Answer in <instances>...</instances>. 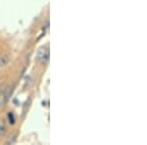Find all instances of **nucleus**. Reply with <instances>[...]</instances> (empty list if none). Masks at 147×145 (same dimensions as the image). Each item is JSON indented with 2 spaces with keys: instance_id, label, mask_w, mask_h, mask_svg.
<instances>
[{
  "instance_id": "nucleus-1",
  "label": "nucleus",
  "mask_w": 147,
  "mask_h": 145,
  "mask_svg": "<svg viewBox=\"0 0 147 145\" xmlns=\"http://www.w3.org/2000/svg\"><path fill=\"white\" fill-rule=\"evenodd\" d=\"M37 60L41 64H46L49 60V50L45 47L40 48L37 53Z\"/></svg>"
},
{
  "instance_id": "nucleus-2",
  "label": "nucleus",
  "mask_w": 147,
  "mask_h": 145,
  "mask_svg": "<svg viewBox=\"0 0 147 145\" xmlns=\"http://www.w3.org/2000/svg\"><path fill=\"white\" fill-rule=\"evenodd\" d=\"M12 92H13V87L12 86H7L6 89H4V91H3V99L2 100L4 102H6L10 98V96H11Z\"/></svg>"
},
{
  "instance_id": "nucleus-3",
  "label": "nucleus",
  "mask_w": 147,
  "mask_h": 145,
  "mask_svg": "<svg viewBox=\"0 0 147 145\" xmlns=\"http://www.w3.org/2000/svg\"><path fill=\"white\" fill-rule=\"evenodd\" d=\"M9 63V56L8 55H2L0 56V67H4Z\"/></svg>"
},
{
  "instance_id": "nucleus-4",
  "label": "nucleus",
  "mask_w": 147,
  "mask_h": 145,
  "mask_svg": "<svg viewBox=\"0 0 147 145\" xmlns=\"http://www.w3.org/2000/svg\"><path fill=\"white\" fill-rule=\"evenodd\" d=\"M30 104H31V97H28V100H27V102L25 103L24 108H23V116H25L26 114H27V112L28 111Z\"/></svg>"
},
{
  "instance_id": "nucleus-5",
  "label": "nucleus",
  "mask_w": 147,
  "mask_h": 145,
  "mask_svg": "<svg viewBox=\"0 0 147 145\" xmlns=\"http://www.w3.org/2000/svg\"><path fill=\"white\" fill-rule=\"evenodd\" d=\"M8 119H9V122L11 123H15V117H14V114L12 112H10L8 114Z\"/></svg>"
},
{
  "instance_id": "nucleus-6",
  "label": "nucleus",
  "mask_w": 147,
  "mask_h": 145,
  "mask_svg": "<svg viewBox=\"0 0 147 145\" xmlns=\"http://www.w3.org/2000/svg\"><path fill=\"white\" fill-rule=\"evenodd\" d=\"M6 132V127L4 123H0V135H3V134Z\"/></svg>"
},
{
  "instance_id": "nucleus-7",
  "label": "nucleus",
  "mask_w": 147,
  "mask_h": 145,
  "mask_svg": "<svg viewBox=\"0 0 147 145\" xmlns=\"http://www.w3.org/2000/svg\"><path fill=\"white\" fill-rule=\"evenodd\" d=\"M16 142V136H11L7 140V144H14Z\"/></svg>"
}]
</instances>
